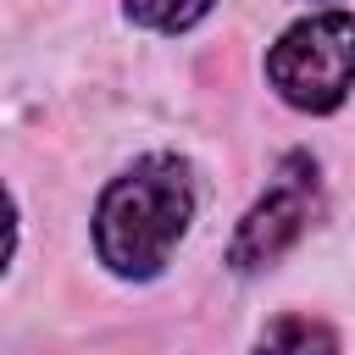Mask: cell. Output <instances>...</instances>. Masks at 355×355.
<instances>
[{"mask_svg":"<svg viewBox=\"0 0 355 355\" xmlns=\"http://www.w3.org/2000/svg\"><path fill=\"white\" fill-rule=\"evenodd\" d=\"M194 216V178L178 155L133 161L94 211V250L122 277H155Z\"/></svg>","mask_w":355,"mask_h":355,"instance_id":"obj_1","label":"cell"},{"mask_svg":"<svg viewBox=\"0 0 355 355\" xmlns=\"http://www.w3.org/2000/svg\"><path fill=\"white\" fill-rule=\"evenodd\" d=\"M266 78L288 105L333 111L355 83V17L349 11H322V17L294 22L266 50Z\"/></svg>","mask_w":355,"mask_h":355,"instance_id":"obj_2","label":"cell"},{"mask_svg":"<svg viewBox=\"0 0 355 355\" xmlns=\"http://www.w3.org/2000/svg\"><path fill=\"white\" fill-rule=\"evenodd\" d=\"M316 216V161L311 155H288L272 178V189L250 205V216L239 222L233 244H227V266L233 272H255V266H272L300 233L305 222Z\"/></svg>","mask_w":355,"mask_h":355,"instance_id":"obj_3","label":"cell"},{"mask_svg":"<svg viewBox=\"0 0 355 355\" xmlns=\"http://www.w3.org/2000/svg\"><path fill=\"white\" fill-rule=\"evenodd\" d=\"M261 355H338V338L311 316H277L261 333Z\"/></svg>","mask_w":355,"mask_h":355,"instance_id":"obj_4","label":"cell"},{"mask_svg":"<svg viewBox=\"0 0 355 355\" xmlns=\"http://www.w3.org/2000/svg\"><path fill=\"white\" fill-rule=\"evenodd\" d=\"M216 0H128V17L144 22V28H161V33H183L194 28Z\"/></svg>","mask_w":355,"mask_h":355,"instance_id":"obj_5","label":"cell"},{"mask_svg":"<svg viewBox=\"0 0 355 355\" xmlns=\"http://www.w3.org/2000/svg\"><path fill=\"white\" fill-rule=\"evenodd\" d=\"M11 244H17V211H11V194L0 189V266L11 261Z\"/></svg>","mask_w":355,"mask_h":355,"instance_id":"obj_6","label":"cell"}]
</instances>
